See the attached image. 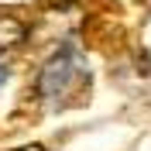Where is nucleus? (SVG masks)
Segmentation results:
<instances>
[{
	"mask_svg": "<svg viewBox=\"0 0 151 151\" xmlns=\"http://www.w3.org/2000/svg\"><path fill=\"white\" fill-rule=\"evenodd\" d=\"M17 151H45L41 144H24V148H17Z\"/></svg>",
	"mask_w": 151,
	"mask_h": 151,
	"instance_id": "obj_3",
	"label": "nucleus"
},
{
	"mask_svg": "<svg viewBox=\"0 0 151 151\" xmlns=\"http://www.w3.org/2000/svg\"><path fill=\"white\" fill-rule=\"evenodd\" d=\"M24 38H28V24L0 10V52H10V48H17Z\"/></svg>",
	"mask_w": 151,
	"mask_h": 151,
	"instance_id": "obj_2",
	"label": "nucleus"
},
{
	"mask_svg": "<svg viewBox=\"0 0 151 151\" xmlns=\"http://www.w3.org/2000/svg\"><path fill=\"white\" fill-rule=\"evenodd\" d=\"M0 83H4V69H0Z\"/></svg>",
	"mask_w": 151,
	"mask_h": 151,
	"instance_id": "obj_4",
	"label": "nucleus"
},
{
	"mask_svg": "<svg viewBox=\"0 0 151 151\" xmlns=\"http://www.w3.org/2000/svg\"><path fill=\"white\" fill-rule=\"evenodd\" d=\"M86 79H89V72H86L83 55L76 48H58L38 72V96L52 110H65L83 96Z\"/></svg>",
	"mask_w": 151,
	"mask_h": 151,
	"instance_id": "obj_1",
	"label": "nucleus"
}]
</instances>
